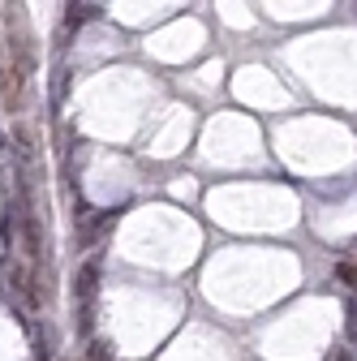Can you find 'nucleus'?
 <instances>
[{
    "instance_id": "f257e3e1",
    "label": "nucleus",
    "mask_w": 357,
    "mask_h": 361,
    "mask_svg": "<svg viewBox=\"0 0 357 361\" xmlns=\"http://www.w3.org/2000/svg\"><path fill=\"white\" fill-rule=\"evenodd\" d=\"M95 293H99V262H82L78 276H73V297H78V310H91L95 305Z\"/></svg>"
},
{
    "instance_id": "f03ea898",
    "label": "nucleus",
    "mask_w": 357,
    "mask_h": 361,
    "mask_svg": "<svg viewBox=\"0 0 357 361\" xmlns=\"http://www.w3.org/2000/svg\"><path fill=\"white\" fill-rule=\"evenodd\" d=\"M116 224V211H95V215H86L82 224H78V245H95L108 228Z\"/></svg>"
},
{
    "instance_id": "7ed1b4c3",
    "label": "nucleus",
    "mask_w": 357,
    "mask_h": 361,
    "mask_svg": "<svg viewBox=\"0 0 357 361\" xmlns=\"http://www.w3.org/2000/svg\"><path fill=\"white\" fill-rule=\"evenodd\" d=\"M22 228H26V250H30V258L39 262V258H43V219H39L35 211H26V215H22Z\"/></svg>"
},
{
    "instance_id": "20e7f679",
    "label": "nucleus",
    "mask_w": 357,
    "mask_h": 361,
    "mask_svg": "<svg viewBox=\"0 0 357 361\" xmlns=\"http://www.w3.org/2000/svg\"><path fill=\"white\" fill-rule=\"evenodd\" d=\"M104 18V5H65V30H78L86 22H99Z\"/></svg>"
},
{
    "instance_id": "39448f33",
    "label": "nucleus",
    "mask_w": 357,
    "mask_h": 361,
    "mask_svg": "<svg viewBox=\"0 0 357 361\" xmlns=\"http://www.w3.org/2000/svg\"><path fill=\"white\" fill-rule=\"evenodd\" d=\"M86 361H112V344L99 336V340H91V348H86Z\"/></svg>"
},
{
    "instance_id": "423d86ee",
    "label": "nucleus",
    "mask_w": 357,
    "mask_h": 361,
    "mask_svg": "<svg viewBox=\"0 0 357 361\" xmlns=\"http://www.w3.org/2000/svg\"><path fill=\"white\" fill-rule=\"evenodd\" d=\"M336 280L357 293V267H353V262H336Z\"/></svg>"
},
{
    "instance_id": "0eeeda50",
    "label": "nucleus",
    "mask_w": 357,
    "mask_h": 361,
    "mask_svg": "<svg viewBox=\"0 0 357 361\" xmlns=\"http://www.w3.org/2000/svg\"><path fill=\"white\" fill-rule=\"evenodd\" d=\"M344 331H349V340L357 344V301H349V327H344Z\"/></svg>"
},
{
    "instance_id": "6e6552de",
    "label": "nucleus",
    "mask_w": 357,
    "mask_h": 361,
    "mask_svg": "<svg viewBox=\"0 0 357 361\" xmlns=\"http://www.w3.org/2000/svg\"><path fill=\"white\" fill-rule=\"evenodd\" d=\"M9 151V142H5V133H0V155H5Z\"/></svg>"
},
{
    "instance_id": "1a4fd4ad",
    "label": "nucleus",
    "mask_w": 357,
    "mask_h": 361,
    "mask_svg": "<svg viewBox=\"0 0 357 361\" xmlns=\"http://www.w3.org/2000/svg\"><path fill=\"white\" fill-rule=\"evenodd\" d=\"M0 65H5V48H0Z\"/></svg>"
}]
</instances>
